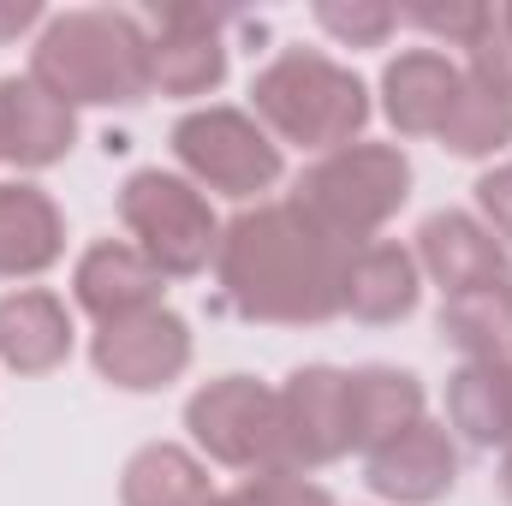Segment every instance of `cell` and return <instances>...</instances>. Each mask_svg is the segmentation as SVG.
<instances>
[{
  "instance_id": "1",
  "label": "cell",
  "mask_w": 512,
  "mask_h": 506,
  "mask_svg": "<svg viewBox=\"0 0 512 506\" xmlns=\"http://www.w3.org/2000/svg\"><path fill=\"white\" fill-rule=\"evenodd\" d=\"M346 245H334L304 209L256 203L221 227L215 286L221 310L268 328H322L340 316L346 292Z\"/></svg>"
},
{
  "instance_id": "2",
  "label": "cell",
  "mask_w": 512,
  "mask_h": 506,
  "mask_svg": "<svg viewBox=\"0 0 512 506\" xmlns=\"http://www.w3.org/2000/svg\"><path fill=\"white\" fill-rule=\"evenodd\" d=\"M30 78L78 108H137L149 84V24L114 6L54 12L30 48Z\"/></svg>"
},
{
  "instance_id": "3",
  "label": "cell",
  "mask_w": 512,
  "mask_h": 506,
  "mask_svg": "<svg viewBox=\"0 0 512 506\" xmlns=\"http://www.w3.org/2000/svg\"><path fill=\"white\" fill-rule=\"evenodd\" d=\"M251 114L280 143L334 155L346 143H364L370 90L352 66L328 60L322 48H280L251 78Z\"/></svg>"
},
{
  "instance_id": "4",
  "label": "cell",
  "mask_w": 512,
  "mask_h": 506,
  "mask_svg": "<svg viewBox=\"0 0 512 506\" xmlns=\"http://www.w3.org/2000/svg\"><path fill=\"white\" fill-rule=\"evenodd\" d=\"M411 197V161L399 143H346L310 161L292 185V209H304L334 245L364 251Z\"/></svg>"
},
{
  "instance_id": "5",
  "label": "cell",
  "mask_w": 512,
  "mask_h": 506,
  "mask_svg": "<svg viewBox=\"0 0 512 506\" xmlns=\"http://www.w3.org/2000/svg\"><path fill=\"white\" fill-rule=\"evenodd\" d=\"M120 221H126L131 245L167 280H197L221 251V221L185 173L137 167L120 185Z\"/></svg>"
},
{
  "instance_id": "6",
  "label": "cell",
  "mask_w": 512,
  "mask_h": 506,
  "mask_svg": "<svg viewBox=\"0 0 512 506\" xmlns=\"http://www.w3.org/2000/svg\"><path fill=\"white\" fill-rule=\"evenodd\" d=\"M173 155L185 167V179L197 191H221L233 203H262L268 185H280V143L256 126V114L245 108H191L179 126H173Z\"/></svg>"
},
{
  "instance_id": "7",
  "label": "cell",
  "mask_w": 512,
  "mask_h": 506,
  "mask_svg": "<svg viewBox=\"0 0 512 506\" xmlns=\"http://www.w3.org/2000/svg\"><path fill=\"white\" fill-rule=\"evenodd\" d=\"M185 429L203 459L227 471H286L280 465V387L256 376H215L185 399Z\"/></svg>"
},
{
  "instance_id": "8",
  "label": "cell",
  "mask_w": 512,
  "mask_h": 506,
  "mask_svg": "<svg viewBox=\"0 0 512 506\" xmlns=\"http://www.w3.org/2000/svg\"><path fill=\"white\" fill-rule=\"evenodd\" d=\"M352 370L304 364L280 387V465L286 471H322L352 453Z\"/></svg>"
},
{
  "instance_id": "9",
  "label": "cell",
  "mask_w": 512,
  "mask_h": 506,
  "mask_svg": "<svg viewBox=\"0 0 512 506\" xmlns=\"http://www.w3.org/2000/svg\"><path fill=\"white\" fill-rule=\"evenodd\" d=\"M90 364L120 393H161L191 370V322L167 304L126 316V322H108L90 340Z\"/></svg>"
},
{
  "instance_id": "10",
  "label": "cell",
  "mask_w": 512,
  "mask_h": 506,
  "mask_svg": "<svg viewBox=\"0 0 512 506\" xmlns=\"http://www.w3.org/2000/svg\"><path fill=\"white\" fill-rule=\"evenodd\" d=\"M227 6H167L149 30V84L161 96H209L227 84Z\"/></svg>"
},
{
  "instance_id": "11",
  "label": "cell",
  "mask_w": 512,
  "mask_h": 506,
  "mask_svg": "<svg viewBox=\"0 0 512 506\" xmlns=\"http://www.w3.org/2000/svg\"><path fill=\"white\" fill-rule=\"evenodd\" d=\"M364 483L393 506H435L453 495L459 483V441L447 423L423 417L405 435L382 441L376 453H364Z\"/></svg>"
},
{
  "instance_id": "12",
  "label": "cell",
  "mask_w": 512,
  "mask_h": 506,
  "mask_svg": "<svg viewBox=\"0 0 512 506\" xmlns=\"http://www.w3.org/2000/svg\"><path fill=\"white\" fill-rule=\"evenodd\" d=\"M161 292H167V274L137 251V245H120V239L90 245V251L78 256V268H72V298H78V310L96 328L155 310Z\"/></svg>"
},
{
  "instance_id": "13",
  "label": "cell",
  "mask_w": 512,
  "mask_h": 506,
  "mask_svg": "<svg viewBox=\"0 0 512 506\" xmlns=\"http://www.w3.org/2000/svg\"><path fill=\"white\" fill-rule=\"evenodd\" d=\"M411 256H417V268L441 286V298L512 274L507 245L483 227V215H465V209H435V215L417 227V251Z\"/></svg>"
},
{
  "instance_id": "14",
  "label": "cell",
  "mask_w": 512,
  "mask_h": 506,
  "mask_svg": "<svg viewBox=\"0 0 512 506\" xmlns=\"http://www.w3.org/2000/svg\"><path fill=\"white\" fill-rule=\"evenodd\" d=\"M72 143H78V114L60 96H48L30 72L0 78V161L42 173V167L66 161Z\"/></svg>"
},
{
  "instance_id": "15",
  "label": "cell",
  "mask_w": 512,
  "mask_h": 506,
  "mask_svg": "<svg viewBox=\"0 0 512 506\" xmlns=\"http://www.w3.org/2000/svg\"><path fill=\"white\" fill-rule=\"evenodd\" d=\"M459 90H465V72L441 48H405L382 72V114L399 137H435L447 126Z\"/></svg>"
},
{
  "instance_id": "16",
  "label": "cell",
  "mask_w": 512,
  "mask_h": 506,
  "mask_svg": "<svg viewBox=\"0 0 512 506\" xmlns=\"http://www.w3.org/2000/svg\"><path fill=\"white\" fill-rule=\"evenodd\" d=\"M72 310L48 286H18L0 298V364L12 376H48L72 358Z\"/></svg>"
},
{
  "instance_id": "17",
  "label": "cell",
  "mask_w": 512,
  "mask_h": 506,
  "mask_svg": "<svg viewBox=\"0 0 512 506\" xmlns=\"http://www.w3.org/2000/svg\"><path fill=\"white\" fill-rule=\"evenodd\" d=\"M423 298V268L417 256L393 239H376L364 251L346 256V292H340V316L364 322V328H393L417 310Z\"/></svg>"
},
{
  "instance_id": "18",
  "label": "cell",
  "mask_w": 512,
  "mask_h": 506,
  "mask_svg": "<svg viewBox=\"0 0 512 506\" xmlns=\"http://www.w3.org/2000/svg\"><path fill=\"white\" fill-rule=\"evenodd\" d=\"M60 256H66L60 203L30 179H6L0 185V280H36Z\"/></svg>"
},
{
  "instance_id": "19",
  "label": "cell",
  "mask_w": 512,
  "mask_h": 506,
  "mask_svg": "<svg viewBox=\"0 0 512 506\" xmlns=\"http://www.w3.org/2000/svg\"><path fill=\"white\" fill-rule=\"evenodd\" d=\"M441 340L465 352V364H512V274L447 292L441 298Z\"/></svg>"
},
{
  "instance_id": "20",
  "label": "cell",
  "mask_w": 512,
  "mask_h": 506,
  "mask_svg": "<svg viewBox=\"0 0 512 506\" xmlns=\"http://www.w3.org/2000/svg\"><path fill=\"white\" fill-rule=\"evenodd\" d=\"M447 429L465 447H512V364H459L447 376Z\"/></svg>"
},
{
  "instance_id": "21",
  "label": "cell",
  "mask_w": 512,
  "mask_h": 506,
  "mask_svg": "<svg viewBox=\"0 0 512 506\" xmlns=\"http://www.w3.org/2000/svg\"><path fill=\"white\" fill-rule=\"evenodd\" d=\"M346 393H352V447L358 453H376L382 441L405 435L411 423H423V381L411 370L364 364V370H352Z\"/></svg>"
},
{
  "instance_id": "22",
  "label": "cell",
  "mask_w": 512,
  "mask_h": 506,
  "mask_svg": "<svg viewBox=\"0 0 512 506\" xmlns=\"http://www.w3.org/2000/svg\"><path fill=\"white\" fill-rule=\"evenodd\" d=\"M120 506H215L209 465L179 441H149L120 471Z\"/></svg>"
},
{
  "instance_id": "23",
  "label": "cell",
  "mask_w": 512,
  "mask_h": 506,
  "mask_svg": "<svg viewBox=\"0 0 512 506\" xmlns=\"http://www.w3.org/2000/svg\"><path fill=\"white\" fill-rule=\"evenodd\" d=\"M435 137H441V149L459 155V161H489V155H501L512 143V102L489 96L483 84L465 78V90H459L447 126L435 131Z\"/></svg>"
},
{
  "instance_id": "24",
  "label": "cell",
  "mask_w": 512,
  "mask_h": 506,
  "mask_svg": "<svg viewBox=\"0 0 512 506\" xmlns=\"http://www.w3.org/2000/svg\"><path fill=\"white\" fill-rule=\"evenodd\" d=\"M465 54H471V72L465 78L483 84L489 96L512 102V6H483V24L465 42Z\"/></svg>"
},
{
  "instance_id": "25",
  "label": "cell",
  "mask_w": 512,
  "mask_h": 506,
  "mask_svg": "<svg viewBox=\"0 0 512 506\" xmlns=\"http://www.w3.org/2000/svg\"><path fill=\"white\" fill-rule=\"evenodd\" d=\"M316 24L346 48H382L399 24V12L382 0H316Z\"/></svg>"
},
{
  "instance_id": "26",
  "label": "cell",
  "mask_w": 512,
  "mask_h": 506,
  "mask_svg": "<svg viewBox=\"0 0 512 506\" xmlns=\"http://www.w3.org/2000/svg\"><path fill=\"white\" fill-rule=\"evenodd\" d=\"M215 506H334V495L298 471H262L251 483H239L233 495H215Z\"/></svg>"
},
{
  "instance_id": "27",
  "label": "cell",
  "mask_w": 512,
  "mask_h": 506,
  "mask_svg": "<svg viewBox=\"0 0 512 506\" xmlns=\"http://www.w3.org/2000/svg\"><path fill=\"white\" fill-rule=\"evenodd\" d=\"M399 18L441 36V42H453V48H465L477 36V24H483V6L477 0H411V6H399Z\"/></svg>"
},
{
  "instance_id": "28",
  "label": "cell",
  "mask_w": 512,
  "mask_h": 506,
  "mask_svg": "<svg viewBox=\"0 0 512 506\" xmlns=\"http://www.w3.org/2000/svg\"><path fill=\"white\" fill-rule=\"evenodd\" d=\"M477 209H483V227H489L501 245H512V161L489 167V173L477 179Z\"/></svg>"
},
{
  "instance_id": "29",
  "label": "cell",
  "mask_w": 512,
  "mask_h": 506,
  "mask_svg": "<svg viewBox=\"0 0 512 506\" xmlns=\"http://www.w3.org/2000/svg\"><path fill=\"white\" fill-rule=\"evenodd\" d=\"M30 24H48L36 0H12V6H0V42H12V36L30 30Z\"/></svg>"
},
{
  "instance_id": "30",
  "label": "cell",
  "mask_w": 512,
  "mask_h": 506,
  "mask_svg": "<svg viewBox=\"0 0 512 506\" xmlns=\"http://www.w3.org/2000/svg\"><path fill=\"white\" fill-rule=\"evenodd\" d=\"M501 495L512 501V447H501Z\"/></svg>"
}]
</instances>
